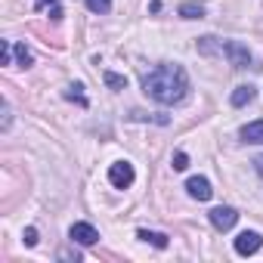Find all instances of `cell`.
<instances>
[{"label":"cell","instance_id":"7a4b0ae2","mask_svg":"<svg viewBox=\"0 0 263 263\" xmlns=\"http://www.w3.org/2000/svg\"><path fill=\"white\" fill-rule=\"evenodd\" d=\"M229 56V65L235 68V71H241V68H251V53H248V47L245 44H238V41H229V44H223L220 47V56Z\"/></svg>","mask_w":263,"mask_h":263},{"label":"cell","instance_id":"8fae6325","mask_svg":"<svg viewBox=\"0 0 263 263\" xmlns=\"http://www.w3.org/2000/svg\"><path fill=\"white\" fill-rule=\"evenodd\" d=\"M180 16H183V19H201V16H204V7L195 4V0H189V4L180 7Z\"/></svg>","mask_w":263,"mask_h":263},{"label":"cell","instance_id":"ba28073f","mask_svg":"<svg viewBox=\"0 0 263 263\" xmlns=\"http://www.w3.org/2000/svg\"><path fill=\"white\" fill-rule=\"evenodd\" d=\"M241 140L245 143H254V146H263V121H251L241 127Z\"/></svg>","mask_w":263,"mask_h":263},{"label":"cell","instance_id":"9c48e42d","mask_svg":"<svg viewBox=\"0 0 263 263\" xmlns=\"http://www.w3.org/2000/svg\"><path fill=\"white\" fill-rule=\"evenodd\" d=\"M251 99H254V87H251V84H248V87H235V90H232V96H229V102H232L235 108L248 105Z\"/></svg>","mask_w":263,"mask_h":263},{"label":"cell","instance_id":"ac0fdd59","mask_svg":"<svg viewBox=\"0 0 263 263\" xmlns=\"http://www.w3.org/2000/svg\"><path fill=\"white\" fill-rule=\"evenodd\" d=\"M254 167H257V174L263 177V155H257V158H254Z\"/></svg>","mask_w":263,"mask_h":263},{"label":"cell","instance_id":"8992f818","mask_svg":"<svg viewBox=\"0 0 263 263\" xmlns=\"http://www.w3.org/2000/svg\"><path fill=\"white\" fill-rule=\"evenodd\" d=\"M68 235H71V241H78V245H96V241H99V232H96L90 223H74V226L68 229Z\"/></svg>","mask_w":263,"mask_h":263},{"label":"cell","instance_id":"5b68a950","mask_svg":"<svg viewBox=\"0 0 263 263\" xmlns=\"http://www.w3.org/2000/svg\"><path fill=\"white\" fill-rule=\"evenodd\" d=\"M211 223H214V229H220V232H226V229H232L235 226V220H238V214H235V208H214L211 214Z\"/></svg>","mask_w":263,"mask_h":263},{"label":"cell","instance_id":"2e32d148","mask_svg":"<svg viewBox=\"0 0 263 263\" xmlns=\"http://www.w3.org/2000/svg\"><path fill=\"white\" fill-rule=\"evenodd\" d=\"M171 164H174V171H186V167H189V155H186V152H177Z\"/></svg>","mask_w":263,"mask_h":263},{"label":"cell","instance_id":"30bf717a","mask_svg":"<svg viewBox=\"0 0 263 263\" xmlns=\"http://www.w3.org/2000/svg\"><path fill=\"white\" fill-rule=\"evenodd\" d=\"M137 238H143V241H149V245H155V248H167V245H171L167 235H161V232H149V229H140Z\"/></svg>","mask_w":263,"mask_h":263},{"label":"cell","instance_id":"277c9868","mask_svg":"<svg viewBox=\"0 0 263 263\" xmlns=\"http://www.w3.org/2000/svg\"><path fill=\"white\" fill-rule=\"evenodd\" d=\"M260 245H263L260 232H251V229H245V232L235 238V254H241V257H248V254H257V251H260Z\"/></svg>","mask_w":263,"mask_h":263},{"label":"cell","instance_id":"9a60e30c","mask_svg":"<svg viewBox=\"0 0 263 263\" xmlns=\"http://www.w3.org/2000/svg\"><path fill=\"white\" fill-rule=\"evenodd\" d=\"M16 59H19V65H22V68H28V65H31V53H28L22 44H16Z\"/></svg>","mask_w":263,"mask_h":263},{"label":"cell","instance_id":"52a82bcc","mask_svg":"<svg viewBox=\"0 0 263 263\" xmlns=\"http://www.w3.org/2000/svg\"><path fill=\"white\" fill-rule=\"evenodd\" d=\"M186 192H189L192 198H198V201H208V198L214 195V189H211V183H208L204 177H192V180L186 183Z\"/></svg>","mask_w":263,"mask_h":263},{"label":"cell","instance_id":"6da1fadb","mask_svg":"<svg viewBox=\"0 0 263 263\" xmlns=\"http://www.w3.org/2000/svg\"><path fill=\"white\" fill-rule=\"evenodd\" d=\"M143 90H146L149 99H155V102H161V105H177V102H183L186 93H189V74H186L183 65L164 62V65L152 68V71L143 78Z\"/></svg>","mask_w":263,"mask_h":263},{"label":"cell","instance_id":"ffe728a7","mask_svg":"<svg viewBox=\"0 0 263 263\" xmlns=\"http://www.w3.org/2000/svg\"><path fill=\"white\" fill-rule=\"evenodd\" d=\"M47 4H56V0H34V7H37V10H44Z\"/></svg>","mask_w":263,"mask_h":263},{"label":"cell","instance_id":"3957f363","mask_svg":"<svg viewBox=\"0 0 263 263\" xmlns=\"http://www.w3.org/2000/svg\"><path fill=\"white\" fill-rule=\"evenodd\" d=\"M134 164H127V161H115L111 167H108V183L115 186V189H127V186H134Z\"/></svg>","mask_w":263,"mask_h":263},{"label":"cell","instance_id":"e0dca14e","mask_svg":"<svg viewBox=\"0 0 263 263\" xmlns=\"http://www.w3.org/2000/svg\"><path fill=\"white\" fill-rule=\"evenodd\" d=\"M22 241H25L28 248H34V245H37V229H34V226H28V229L22 232Z\"/></svg>","mask_w":263,"mask_h":263},{"label":"cell","instance_id":"d6986e66","mask_svg":"<svg viewBox=\"0 0 263 263\" xmlns=\"http://www.w3.org/2000/svg\"><path fill=\"white\" fill-rule=\"evenodd\" d=\"M50 19H56V22H59V19H62V10H59V7H53V10H50Z\"/></svg>","mask_w":263,"mask_h":263},{"label":"cell","instance_id":"5bb4252c","mask_svg":"<svg viewBox=\"0 0 263 263\" xmlns=\"http://www.w3.org/2000/svg\"><path fill=\"white\" fill-rule=\"evenodd\" d=\"M105 84H108L111 90H124V87H127V78H121V74H115V71H105Z\"/></svg>","mask_w":263,"mask_h":263},{"label":"cell","instance_id":"4fadbf2b","mask_svg":"<svg viewBox=\"0 0 263 263\" xmlns=\"http://www.w3.org/2000/svg\"><path fill=\"white\" fill-rule=\"evenodd\" d=\"M84 4H87V10H90V13H99V16L111 10V0H84Z\"/></svg>","mask_w":263,"mask_h":263},{"label":"cell","instance_id":"7c38bea8","mask_svg":"<svg viewBox=\"0 0 263 263\" xmlns=\"http://www.w3.org/2000/svg\"><path fill=\"white\" fill-rule=\"evenodd\" d=\"M81 90H84L81 84H71V87L65 90V99H71V102H78V105H87V96H84Z\"/></svg>","mask_w":263,"mask_h":263}]
</instances>
